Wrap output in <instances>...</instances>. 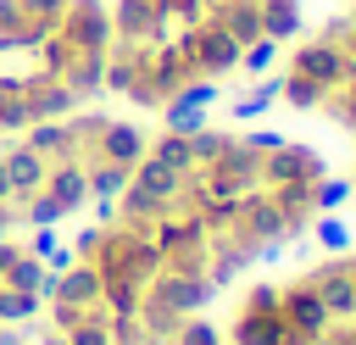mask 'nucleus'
Segmentation results:
<instances>
[{"label":"nucleus","instance_id":"18","mask_svg":"<svg viewBox=\"0 0 356 345\" xmlns=\"http://www.w3.org/2000/svg\"><path fill=\"white\" fill-rule=\"evenodd\" d=\"M33 345H67V334H61V328H39V334H33Z\"/></svg>","mask_w":356,"mask_h":345},{"label":"nucleus","instance_id":"1","mask_svg":"<svg viewBox=\"0 0 356 345\" xmlns=\"http://www.w3.org/2000/svg\"><path fill=\"white\" fill-rule=\"evenodd\" d=\"M0 161H6V178H11V206H22L28 195H39L44 178H50V156H39L28 145H6Z\"/></svg>","mask_w":356,"mask_h":345},{"label":"nucleus","instance_id":"13","mask_svg":"<svg viewBox=\"0 0 356 345\" xmlns=\"http://www.w3.org/2000/svg\"><path fill=\"white\" fill-rule=\"evenodd\" d=\"M50 250H61V234H56V228H33V239H28V256H39V262H44Z\"/></svg>","mask_w":356,"mask_h":345},{"label":"nucleus","instance_id":"16","mask_svg":"<svg viewBox=\"0 0 356 345\" xmlns=\"http://www.w3.org/2000/svg\"><path fill=\"white\" fill-rule=\"evenodd\" d=\"M11 228H17V206H11V200H0V239H6Z\"/></svg>","mask_w":356,"mask_h":345},{"label":"nucleus","instance_id":"9","mask_svg":"<svg viewBox=\"0 0 356 345\" xmlns=\"http://www.w3.org/2000/svg\"><path fill=\"white\" fill-rule=\"evenodd\" d=\"M33 128V106H28V95L17 89V95H0V134H28Z\"/></svg>","mask_w":356,"mask_h":345},{"label":"nucleus","instance_id":"14","mask_svg":"<svg viewBox=\"0 0 356 345\" xmlns=\"http://www.w3.org/2000/svg\"><path fill=\"white\" fill-rule=\"evenodd\" d=\"M22 11H28V17H39V22H61L67 0H22Z\"/></svg>","mask_w":356,"mask_h":345},{"label":"nucleus","instance_id":"19","mask_svg":"<svg viewBox=\"0 0 356 345\" xmlns=\"http://www.w3.org/2000/svg\"><path fill=\"white\" fill-rule=\"evenodd\" d=\"M0 200H11V178H6V161H0Z\"/></svg>","mask_w":356,"mask_h":345},{"label":"nucleus","instance_id":"17","mask_svg":"<svg viewBox=\"0 0 356 345\" xmlns=\"http://www.w3.org/2000/svg\"><path fill=\"white\" fill-rule=\"evenodd\" d=\"M22 256V245H11V239H0V278H6V267Z\"/></svg>","mask_w":356,"mask_h":345},{"label":"nucleus","instance_id":"7","mask_svg":"<svg viewBox=\"0 0 356 345\" xmlns=\"http://www.w3.org/2000/svg\"><path fill=\"white\" fill-rule=\"evenodd\" d=\"M150 161L172 167V172H195V150H189V134H161L156 145H145Z\"/></svg>","mask_w":356,"mask_h":345},{"label":"nucleus","instance_id":"4","mask_svg":"<svg viewBox=\"0 0 356 345\" xmlns=\"http://www.w3.org/2000/svg\"><path fill=\"white\" fill-rule=\"evenodd\" d=\"M100 284H106V278H100L95 262H72L67 273H56V295H50V300H67V306H89V312H95V306H100Z\"/></svg>","mask_w":356,"mask_h":345},{"label":"nucleus","instance_id":"8","mask_svg":"<svg viewBox=\"0 0 356 345\" xmlns=\"http://www.w3.org/2000/svg\"><path fill=\"white\" fill-rule=\"evenodd\" d=\"M61 217H67V211H61V206H56L44 189H39V195H28V200L17 206V223H28V228H56Z\"/></svg>","mask_w":356,"mask_h":345},{"label":"nucleus","instance_id":"6","mask_svg":"<svg viewBox=\"0 0 356 345\" xmlns=\"http://www.w3.org/2000/svg\"><path fill=\"white\" fill-rule=\"evenodd\" d=\"M128 167H117V161H100V156H83V184H89V195L95 200H117L122 189H128Z\"/></svg>","mask_w":356,"mask_h":345},{"label":"nucleus","instance_id":"2","mask_svg":"<svg viewBox=\"0 0 356 345\" xmlns=\"http://www.w3.org/2000/svg\"><path fill=\"white\" fill-rule=\"evenodd\" d=\"M89 156H100V161H117V167H139L145 161V134L134 128V122H106V134H100V145L89 150Z\"/></svg>","mask_w":356,"mask_h":345},{"label":"nucleus","instance_id":"3","mask_svg":"<svg viewBox=\"0 0 356 345\" xmlns=\"http://www.w3.org/2000/svg\"><path fill=\"white\" fill-rule=\"evenodd\" d=\"M44 195H50L61 211H78V206L89 200V184H83V161H78V156H61V161H50Z\"/></svg>","mask_w":356,"mask_h":345},{"label":"nucleus","instance_id":"12","mask_svg":"<svg viewBox=\"0 0 356 345\" xmlns=\"http://www.w3.org/2000/svg\"><path fill=\"white\" fill-rule=\"evenodd\" d=\"M67 345H111V317H106V312L83 317L78 328H67Z\"/></svg>","mask_w":356,"mask_h":345},{"label":"nucleus","instance_id":"10","mask_svg":"<svg viewBox=\"0 0 356 345\" xmlns=\"http://www.w3.org/2000/svg\"><path fill=\"white\" fill-rule=\"evenodd\" d=\"M161 117H167V134H200V128H206V106L167 100V106H161Z\"/></svg>","mask_w":356,"mask_h":345},{"label":"nucleus","instance_id":"15","mask_svg":"<svg viewBox=\"0 0 356 345\" xmlns=\"http://www.w3.org/2000/svg\"><path fill=\"white\" fill-rule=\"evenodd\" d=\"M0 345H33V334L22 323H0Z\"/></svg>","mask_w":356,"mask_h":345},{"label":"nucleus","instance_id":"5","mask_svg":"<svg viewBox=\"0 0 356 345\" xmlns=\"http://www.w3.org/2000/svg\"><path fill=\"white\" fill-rule=\"evenodd\" d=\"M22 145H28V150H39V156H50V161H61V156H78V150H72V134H67V117L33 122V128L22 134Z\"/></svg>","mask_w":356,"mask_h":345},{"label":"nucleus","instance_id":"11","mask_svg":"<svg viewBox=\"0 0 356 345\" xmlns=\"http://www.w3.org/2000/svg\"><path fill=\"white\" fill-rule=\"evenodd\" d=\"M39 312V295L33 289H6L0 284V323H28Z\"/></svg>","mask_w":356,"mask_h":345}]
</instances>
